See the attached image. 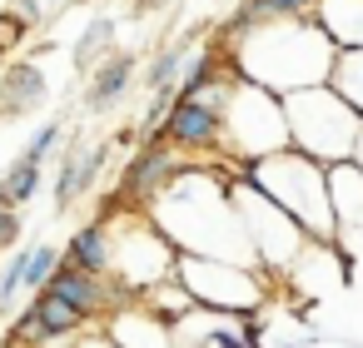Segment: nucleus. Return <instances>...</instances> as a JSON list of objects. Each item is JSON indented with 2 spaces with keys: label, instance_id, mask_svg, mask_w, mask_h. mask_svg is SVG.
I'll return each mask as SVG.
<instances>
[{
  "label": "nucleus",
  "instance_id": "obj_8",
  "mask_svg": "<svg viewBox=\"0 0 363 348\" xmlns=\"http://www.w3.org/2000/svg\"><path fill=\"white\" fill-rule=\"evenodd\" d=\"M110 164V145H65L60 164H55V209H70L75 199L95 194V184L105 179Z\"/></svg>",
  "mask_w": 363,
  "mask_h": 348
},
{
  "label": "nucleus",
  "instance_id": "obj_19",
  "mask_svg": "<svg viewBox=\"0 0 363 348\" xmlns=\"http://www.w3.org/2000/svg\"><path fill=\"white\" fill-rule=\"evenodd\" d=\"M328 90L363 120V50H333V70H328Z\"/></svg>",
  "mask_w": 363,
  "mask_h": 348
},
{
  "label": "nucleus",
  "instance_id": "obj_22",
  "mask_svg": "<svg viewBox=\"0 0 363 348\" xmlns=\"http://www.w3.org/2000/svg\"><path fill=\"white\" fill-rule=\"evenodd\" d=\"M55 269H60V244H30V259H26V293H40Z\"/></svg>",
  "mask_w": 363,
  "mask_h": 348
},
{
  "label": "nucleus",
  "instance_id": "obj_1",
  "mask_svg": "<svg viewBox=\"0 0 363 348\" xmlns=\"http://www.w3.org/2000/svg\"><path fill=\"white\" fill-rule=\"evenodd\" d=\"M224 45H229L234 75L269 90L274 100L328 85V70H333V45L313 21H269V26H254Z\"/></svg>",
  "mask_w": 363,
  "mask_h": 348
},
{
  "label": "nucleus",
  "instance_id": "obj_17",
  "mask_svg": "<svg viewBox=\"0 0 363 348\" xmlns=\"http://www.w3.org/2000/svg\"><path fill=\"white\" fill-rule=\"evenodd\" d=\"M308 16H313V0H239V11L219 26V40H234L269 21H308Z\"/></svg>",
  "mask_w": 363,
  "mask_h": 348
},
{
  "label": "nucleus",
  "instance_id": "obj_15",
  "mask_svg": "<svg viewBox=\"0 0 363 348\" xmlns=\"http://www.w3.org/2000/svg\"><path fill=\"white\" fill-rule=\"evenodd\" d=\"M333 50H363V0H313L308 16Z\"/></svg>",
  "mask_w": 363,
  "mask_h": 348
},
{
  "label": "nucleus",
  "instance_id": "obj_26",
  "mask_svg": "<svg viewBox=\"0 0 363 348\" xmlns=\"http://www.w3.org/2000/svg\"><path fill=\"white\" fill-rule=\"evenodd\" d=\"M75 348H115V343H110L105 333H80V338H75Z\"/></svg>",
  "mask_w": 363,
  "mask_h": 348
},
{
  "label": "nucleus",
  "instance_id": "obj_12",
  "mask_svg": "<svg viewBox=\"0 0 363 348\" xmlns=\"http://www.w3.org/2000/svg\"><path fill=\"white\" fill-rule=\"evenodd\" d=\"M45 100H50V80L30 55L0 65V115H35Z\"/></svg>",
  "mask_w": 363,
  "mask_h": 348
},
{
  "label": "nucleus",
  "instance_id": "obj_24",
  "mask_svg": "<svg viewBox=\"0 0 363 348\" xmlns=\"http://www.w3.org/2000/svg\"><path fill=\"white\" fill-rule=\"evenodd\" d=\"M26 35H30V30H26L16 16H6V11H0V60H6V55H11V50H16Z\"/></svg>",
  "mask_w": 363,
  "mask_h": 348
},
{
  "label": "nucleus",
  "instance_id": "obj_18",
  "mask_svg": "<svg viewBox=\"0 0 363 348\" xmlns=\"http://www.w3.org/2000/svg\"><path fill=\"white\" fill-rule=\"evenodd\" d=\"M115 40H120V21H115L110 11L90 16V21H85V30H80V35H75V45H70V65H75L80 75H90L105 55H115Z\"/></svg>",
  "mask_w": 363,
  "mask_h": 348
},
{
  "label": "nucleus",
  "instance_id": "obj_14",
  "mask_svg": "<svg viewBox=\"0 0 363 348\" xmlns=\"http://www.w3.org/2000/svg\"><path fill=\"white\" fill-rule=\"evenodd\" d=\"M110 254H115L110 219H90V224H80L70 234V244L60 249V264H70V269H80L90 279H110Z\"/></svg>",
  "mask_w": 363,
  "mask_h": 348
},
{
  "label": "nucleus",
  "instance_id": "obj_3",
  "mask_svg": "<svg viewBox=\"0 0 363 348\" xmlns=\"http://www.w3.org/2000/svg\"><path fill=\"white\" fill-rule=\"evenodd\" d=\"M284 105V130H289V150L313 159V164H348L358 155V140H363V120L328 90V85H313V90H298Z\"/></svg>",
  "mask_w": 363,
  "mask_h": 348
},
{
  "label": "nucleus",
  "instance_id": "obj_16",
  "mask_svg": "<svg viewBox=\"0 0 363 348\" xmlns=\"http://www.w3.org/2000/svg\"><path fill=\"white\" fill-rule=\"evenodd\" d=\"M189 55H194V40H169V45H160V50L140 65V85L150 90V100L174 105V85H179L184 65H189Z\"/></svg>",
  "mask_w": 363,
  "mask_h": 348
},
{
  "label": "nucleus",
  "instance_id": "obj_10",
  "mask_svg": "<svg viewBox=\"0 0 363 348\" xmlns=\"http://www.w3.org/2000/svg\"><path fill=\"white\" fill-rule=\"evenodd\" d=\"M105 318H110L105 338H110L115 348H179L174 323L160 318V313L145 308V303H120V308H110Z\"/></svg>",
  "mask_w": 363,
  "mask_h": 348
},
{
  "label": "nucleus",
  "instance_id": "obj_4",
  "mask_svg": "<svg viewBox=\"0 0 363 348\" xmlns=\"http://www.w3.org/2000/svg\"><path fill=\"white\" fill-rule=\"evenodd\" d=\"M279 150H289L284 105H279L269 90H259V85L229 75V85H224V145H219V155L244 169V164L269 159V155H279Z\"/></svg>",
  "mask_w": 363,
  "mask_h": 348
},
{
  "label": "nucleus",
  "instance_id": "obj_20",
  "mask_svg": "<svg viewBox=\"0 0 363 348\" xmlns=\"http://www.w3.org/2000/svg\"><path fill=\"white\" fill-rule=\"evenodd\" d=\"M40 184H45V169L16 155V164L0 174V209H16V214H21V209L40 194Z\"/></svg>",
  "mask_w": 363,
  "mask_h": 348
},
{
  "label": "nucleus",
  "instance_id": "obj_13",
  "mask_svg": "<svg viewBox=\"0 0 363 348\" xmlns=\"http://www.w3.org/2000/svg\"><path fill=\"white\" fill-rule=\"evenodd\" d=\"M328 214H333V234L363 229V169L353 159L328 164Z\"/></svg>",
  "mask_w": 363,
  "mask_h": 348
},
{
  "label": "nucleus",
  "instance_id": "obj_2",
  "mask_svg": "<svg viewBox=\"0 0 363 348\" xmlns=\"http://www.w3.org/2000/svg\"><path fill=\"white\" fill-rule=\"evenodd\" d=\"M239 179L249 189H259L274 209H284L298 234L308 244H333V214H328V169L294 155V150H279L269 159H254L239 169Z\"/></svg>",
  "mask_w": 363,
  "mask_h": 348
},
{
  "label": "nucleus",
  "instance_id": "obj_23",
  "mask_svg": "<svg viewBox=\"0 0 363 348\" xmlns=\"http://www.w3.org/2000/svg\"><path fill=\"white\" fill-rule=\"evenodd\" d=\"M60 145H65V120H50V125H40V130L26 140L21 159H30V164H45V159H50Z\"/></svg>",
  "mask_w": 363,
  "mask_h": 348
},
{
  "label": "nucleus",
  "instance_id": "obj_9",
  "mask_svg": "<svg viewBox=\"0 0 363 348\" xmlns=\"http://www.w3.org/2000/svg\"><path fill=\"white\" fill-rule=\"evenodd\" d=\"M135 80H140V55H135V50H115V55H105V60L85 75V110H90V115H110V110H120V105L130 100Z\"/></svg>",
  "mask_w": 363,
  "mask_h": 348
},
{
  "label": "nucleus",
  "instance_id": "obj_21",
  "mask_svg": "<svg viewBox=\"0 0 363 348\" xmlns=\"http://www.w3.org/2000/svg\"><path fill=\"white\" fill-rule=\"evenodd\" d=\"M26 259H30V244H16L0 264V313H11L16 298L26 293Z\"/></svg>",
  "mask_w": 363,
  "mask_h": 348
},
{
  "label": "nucleus",
  "instance_id": "obj_5",
  "mask_svg": "<svg viewBox=\"0 0 363 348\" xmlns=\"http://www.w3.org/2000/svg\"><path fill=\"white\" fill-rule=\"evenodd\" d=\"M229 199H234V214H239L244 239H249V249H254V264H259V269H289V264L298 259V249L308 244V239L298 234V224H294L284 209H274L259 189H249L244 179L229 189Z\"/></svg>",
  "mask_w": 363,
  "mask_h": 348
},
{
  "label": "nucleus",
  "instance_id": "obj_11",
  "mask_svg": "<svg viewBox=\"0 0 363 348\" xmlns=\"http://www.w3.org/2000/svg\"><path fill=\"white\" fill-rule=\"evenodd\" d=\"M40 293L60 298V303L75 308L85 323H90V318H105L110 308H120V298H115V288H110L105 279H90V274H80V269H70V264H60Z\"/></svg>",
  "mask_w": 363,
  "mask_h": 348
},
{
  "label": "nucleus",
  "instance_id": "obj_6",
  "mask_svg": "<svg viewBox=\"0 0 363 348\" xmlns=\"http://www.w3.org/2000/svg\"><path fill=\"white\" fill-rule=\"evenodd\" d=\"M194 159H184V155H174L164 140H150V145H135V155H130V164L120 169V189H115V199H110V209L115 214H145L184 169H189Z\"/></svg>",
  "mask_w": 363,
  "mask_h": 348
},
{
  "label": "nucleus",
  "instance_id": "obj_25",
  "mask_svg": "<svg viewBox=\"0 0 363 348\" xmlns=\"http://www.w3.org/2000/svg\"><path fill=\"white\" fill-rule=\"evenodd\" d=\"M6 16H16L26 30H35L40 21H45V11H40V0H11V6H6Z\"/></svg>",
  "mask_w": 363,
  "mask_h": 348
},
{
  "label": "nucleus",
  "instance_id": "obj_27",
  "mask_svg": "<svg viewBox=\"0 0 363 348\" xmlns=\"http://www.w3.org/2000/svg\"><path fill=\"white\" fill-rule=\"evenodd\" d=\"M160 6H169V0H130V11H140V16L145 11H160Z\"/></svg>",
  "mask_w": 363,
  "mask_h": 348
},
{
  "label": "nucleus",
  "instance_id": "obj_7",
  "mask_svg": "<svg viewBox=\"0 0 363 348\" xmlns=\"http://www.w3.org/2000/svg\"><path fill=\"white\" fill-rule=\"evenodd\" d=\"M224 85L229 80H219L214 90H204V95H189V100H174L169 110H164V125H160V140L174 150V155H219V145H224Z\"/></svg>",
  "mask_w": 363,
  "mask_h": 348
}]
</instances>
